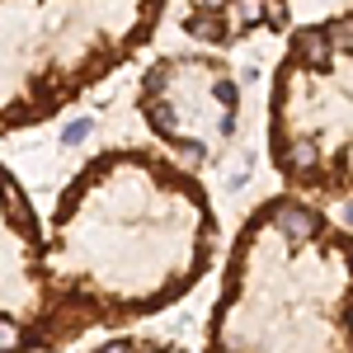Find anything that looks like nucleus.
Segmentation results:
<instances>
[{
    "label": "nucleus",
    "instance_id": "nucleus-9",
    "mask_svg": "<svg viewBox=\"0 0 353 353\" xmlns=\"http://www.w3.org/2000/svg\"><path fill=\"white\" fill-rule=\"evenodd\" d=\"M344 221H349V226H353V208H349V212H344Z\"/></svg>",
    "mask_w": 353,
    "mask_h": 353
},
{
    "label": "nucleus",
    "instance_id": "nucleus-5",
    "mask_svg": "<svg viewBox=\"0 0 353 353\" xmlns=\"http://www.w3.org/2000/svg\"><path fill=\"white\" fill-rule=\"evenodd\" d=\"M5 208H10V217H14V226H24V231H33V212H28V203L19 198V193L10 189V198H5Z\"/></svg>",
    "mask_w": 353,
    "mask_h": 353
},
{
    "label": "nucleus",
    "instance_id": "nucleus-3",
    "mask_svg": "<svg viewBox=\"0 0 353 353\" xmlns=\"http://www.w3.org/2000/svg\"><path fill=\"white\" fill-rule=\"evenodd\" d=\"M184 28H189L198 43H221V38H226V28H221L217 19H203V14H189V19H184Z\"/></svg>",
    "mask_w": 353,
    "mask_h": 353
},
{
    "label": "nucleus",
    "instance_id": "nucleus-8",
    "mask_svg": "<svg viewBox=\"0 0 353 353\" xmlns=\"http://www.w3.org/2000/svg\"><path fill=\"white\" fill-rule=\"evenodd\" d=\"M184 156H189V161H208V146H203V141H184Z\"/></svg>",
    "mask_w": 353,
    "mask_h": 353
},
{
    "label": "nucleus",
    "instance_id": "nucleus-4",
    "mask_svg": "<svg viewBox=\"0 0 353 353\" xmlns=\"http://www.w3.org/2000/svg\"><path fill=\"white\" fill-rule=\"evenodd\" d=\"M325 33H330V43H334L339 52H353V19H349V14L330 19V24H325Z\"/></svg>",
    "mask_w": 353,
    "mask_h": 353
},
{
    "label": "nucleus",
    "instance_id": "nucleus-1",
    "mask_svg": "<svg viewBox=\"0 0 353 353\" xmlns=\"http://www.w3.org/2000/svg\"><path fill=\"white\" fill-rule=\"evenodd\" d=\"M273 221H278V231H288V236H311V231H321V217H316L311 208H301V203H278V208H273Z\"/></svg>",
    "mask_w": 353,
    "mask_h": 353
},
{
    "label": "nucleus",
    "instance_id": "nucleus-10",
    "mask_svg": "<svg viewBox=\"0 0 353 353\" xmlns=\"http://www.w3.org/2000/svg\"><path fill=\"white\" fill-rule=\"evenodd\" d=\"M349 330H353V311H349Z\"/></svg>",
    "mask_w": 353,
    "mask_h": 353
},
{
    "label": "nucleus",
    "instance_id": "nucleus-2",
    "mask_svg": "<svg viewBox=\"0 0 353 353\" xmlns=\"http://www.w3.org/2000/svg\"><path fill=\"white\" fill-rule=\"evenodd\" d=\"M292 48H297V57H306V61H325L334 43H330L325 28H297V33H292Z\"/></svg>",
    "mask_w": 353,
    "mask_h": 353
},
{
    "label": "nucleus",
    "instance_id": "nucleus-7",
    "mask_svg": "<svg viewBox=\"0 0 353 353\" xmlns=\"http://www.w3.org/2000/svg\"><path fill=\"white\" fill-rule=\"evenodd\" d=\"M0 344H24V334H19L14 325H5V321H0Z\"/></svg>",
    "mask_w": 353,
    "mask_h": 353
},
{
    "label": "nucleus",
    "instance_id": "nucleus-6",
    "mask_svg": "<svg viewBox=\"0 0 353 353\" xmlns=\"http://www.w3.org/2000/svg\"><path fill=\"white\" fill-rule=\"evenodd\" d=\"M85 137H90V118H81V123H66V132H61V146H81Z\"/></svg>",
    "mask_w": 353,
    "mask_h": 353
}]
</instances>
